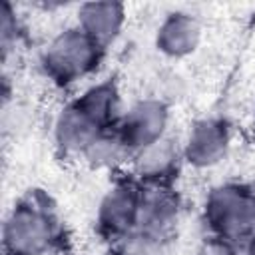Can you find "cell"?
<instances>
[{
  "label": "cell",
  "mask_w": 255,
  "mask_h": 255,
  "mask_svg": "<svg viewBox=\"0 0 255 255\" xmlns=\"http://www.w3.org/2000/svg\"><path fill=\"white\" fill-rule=\"evenodd\" d=\"M96 48L98 42L92 40L86 32L70 30L52 44L46 62L50 70L60 78L82 76L96 62Z\"/></svg>",
  "instance_id": "1"
},
{
  "label": "cell",
  "mask_w": 255,
  "mask_h": 255,
  "mask_svg": "<svg viewBox=\"0 0 255 255\" xmlns=\"http://www.w3.org/2000/svg\"><path fill=\"white\" fill-rule=\"evenodd\" d=\"M50 229L46 217L28 207L14 211L12 219L6 225V245L14 255H36L44 249Z\"/></svg>",
  "instance_id": "2"
},
{
  "label": "cell",
  "mask_w": 255,
  "mask_h": 255,
  "mask_svg": "<svg viewBox=\"0 0 255 255\" xmlns=\"http://www.w3.org/2000/svg\"><path fill=\"white\" fill-rule=\"evenodd\" d=\"M211 219L223 233H241L255 221V201L237 189H221L211 199Z\"/></svg>",
  "instance_id": "3"
},
{
  "label": "cell",
  "mask_w": 255,
  "mask_h": 255,
  "mask_svg": "<svg viewBox=\"0 0 255 255\" xmlns=\"http://www.w3.org/2000/svg\"><path fill=\"white\" fill-rule=\"evenodd\" d=\"M163 126V112L155 104H145L133 110L126 124V139L139 143V145H151L155 143V135L161 131Z\"/></svg>",
  "instance_id": "4"
},
{
  "label": "cell",
  "mask_w": 255,
  "mask_h": 255,
  "mask_svg": "<svg viewBox=\"0 0 255 255\" xmlns=\"http://www.w3.org/2000/svg\"><path fill=\"white\" fill-rule=\"evenodd\" d=\"M122 22V8L116 4H88L82 8V24L92 40H104L116 34Z\"/></svg>",
  "instance_id": "5"
},
{
  "label": "cell",
  "mask_w": 255,
  "mask_h": 255,
  "mask_svg": "<svg viewBox=\"0 0 255 255\" xmlns=\"http://www.w3.org/2000/svg\"><path fill=\"white\" fill-rule=\"evenodd\" d=\"M225 147V131L217 124L199 126L189 139V157L199 163L215 161V157Z\"/></svg>",
  "instance_id": "6"
},
{
  "label": "cell",
  "mask_w": 255,
  "mask_h": 255,
  "mask_svg": "<svg viewBox=\"0 0 255 255\" xmlns=\"http://www.w3.org/2000/svg\"><path fill=\"white\" fill-rule=\"evenodd\" d=\"M197 40V26L193 20L185 18L183 14H175L171 20L165 22L161 28V46L171 54H183L195 46Z\"/></svg>",
  "instance_id": "7"
},
{
  "label": "cell",
  "mask_w": 255,
  "mask_h": 255,
  "mask_svg": "<svg viewBox=\"0 0 255 255\" xmlns=\"http://www.w3.org/2000/svg\"><path fill=\"white\" fill-rule=\"evenodd\" d=\"M133 213H135V201L129 193H114L104 205V221L114 231H120L126 225H129Z\"/></svg>",
  "instance_id": "8"
},
{
  "label": "cell",
  "mask_w": 255,
  "mask_h": 255,
  "mask_svg": "<svg viewBox=\"0 0 255 255\" xmlns=\"http://www.w3.org/2000/svg\"><path fill=\"white\" fill-rule=\"evenodd\" d=\"M124 255H161L159 245L147 237H133L126 243Z\"/></svg>",
  "instance_id": "9"
},
{
  "label": "cell",
  "mask_w": 255,
  "mask_h": 255,
  "mask_svg": "<svg viewBox=\"0 0 255 255\" xmlns=\"http://www.w3.org/2000/svg\"><path fill=\"white\" fill-rule=\"evenodd\" d=\"M251 255H255V241H253V247H251Z\"/></svg>",
  "instance_id": "10"
}]
</instances>
